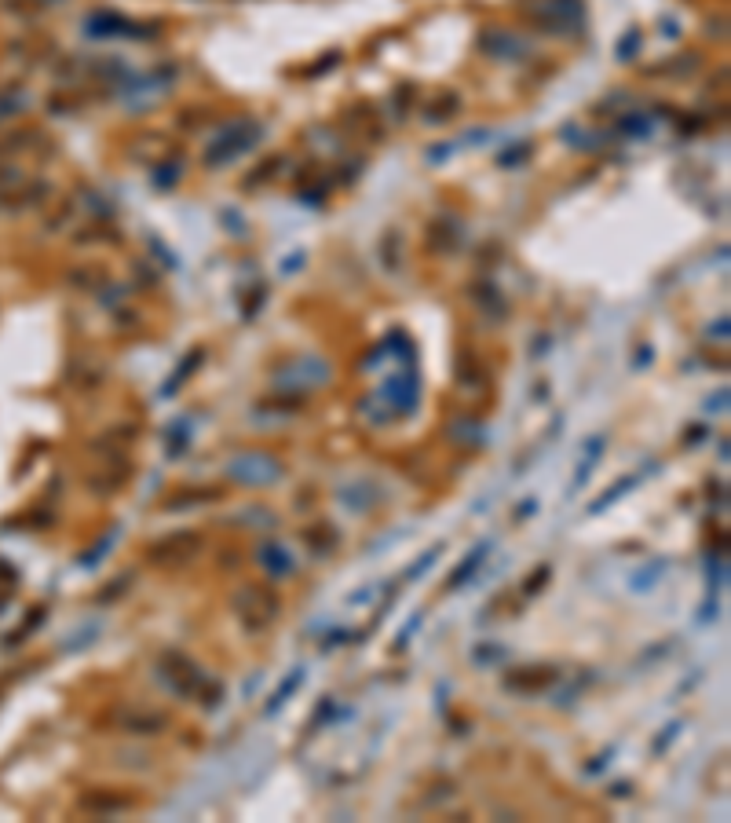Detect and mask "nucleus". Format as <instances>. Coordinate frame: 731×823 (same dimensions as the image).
<instances>
[{"label":"nucleus","instance_id":"nucleus-1","mask_svg":"<svg viewBox=\"0 0 731 823\" xmlns=\"http://www.w3.org/2000/svg\"><path fill=\"white\" fill-rule=\"evenodd\" d=\"M158 677L165 681V685H169V692L180 695V699H198V695L205 692V685H209V674H205L202 666L194 663L191 655H183L180 648H169V652H161Z\"/></svg>","mask_w":731,"mask_h":823},{"label":"nucleus","instance_id":"nucleus-2","mask_svg":"<svg viewBox=\"0 0 731 823\" xmlns=\"http://www.w3.org/2000/svg\"><path fill=\"white\" fill-rule=\"evenodd\" d=\"M329 385V363L318 355H297L275 370V388L286 396H308L315 388Z\"/></svg>","mask_w":731,"mask_h":823},{"label":"nucleus","instance_id":"nucleus-3","mask_svg":"<svg viewBox=\"0 0 731 823\" xmlns=\"http://www.w3.org/2000/svg\"><path fill=\"white\" fill-rule=\"evenodd\" d=\"M231 604H234V615L253 633L267 630V626L278 619V611H282V600H278V593L271 586H242L234 593Z\"/></svg>","mask_w":731,"mask_h":823},{"label":"nucleus","instance_id":"nucleus-4","mask_svg":"<svg viewBox=\"0 0 731 823\" xmlns=\"http://www.w3.org/2000/svg\"><path fill=\"white\" fill-rule=\"evenodd\" d=\"M260 136H264V125H256V121H249V118L223 125L220 136L212 139V147L205 150V165H209V169L227 165V161H234L238 154H245V150L253 147Z\"/></svg>","mask_w":731,"mask_h":823},{"label":"nucleus","instance_id":"nucleus-5","mask_svg":"<svg viewBox=\"0 0 731 823\" xmlns=\"http://www.w3.org/2000/svg\"><path fill=\"white\" fill-rule=\"evenodd\" d=\"M227 480L245 483V487H271L282 480V461L264 454V450H249L227 465Z\"/></svg>","mask_w":731,"mask_h":823},{"label":"nucleus","instance_id":"nucleus-6","mask_svg":"<svg viewBox=\"0 0 731 823\" xmlns=\"http://www.w3.org/2000/svg\"><path fill=\"white\" fill-rule=\"evenodd\" d=\"M202 535L198 531H176V535H165L161 542H154V546L147 549L150 564H187V560H194V556L202 553Z\"/></svg>","mask_w":731,"mask_h":823},{"label":"nucleus","instance_id":"nucleus-7","mask_svg":"<svg viewBox=\"0 0 731 823\" xmlns=\"http://www.w3.org/2000/svg\"><path fill=\"white\" fill-rule=\"evenodd\" d=\"M479 48H483L490 59H498V63H516L520 55L530 52L523 37H516L512 30H498V26L483 30V37H479Z\"/></svg>","mask_w":731,"mask_h":823},{"label":"nucleus","instance_id":"nucleus-8","mask_svg":"<svg viewBox=\"0 0 731 823\" xmlns=\"http://www.w3.org/2000/svg\"><path fill=\"white\" fill-rule=\"evenodd\" d=\"M384 399H388L399 414H414L417 399H421V381H417L414 370L388 377V385H384Z\"/></svg>","mask_w":731,"mask_h":823},{"label":"nucleus","instance_id":"nucleus-9","mask_svg":"<svg viewBox=\"0 0 731 823\" xmlns=\"http://www.w3.org/2000/svg\"><path fill=\"white\" fill-rule=\"evenodd\" d=\"M556 681H560V674H556L552 666H523V670H512V674L505 677V688L520 695H534L541 692V688L556 685Z\"/></svg>","mask_w":731,"mask_h":823},{"label":"nucleus","instance_id":"nucleus-10","mask_svg":"<svg viewBox=\"0 0 731 823\" xmlns=\"http://www.w3.org/2000/svg\"><path fill=\"white\" fill-rule=\"evenodd\" d=\"M77 805H81V813H92V816H121L136 805V798L117 794V791H85Z\"/></svg>","mask_w":731,"mask_h":823},{"label":"nucleus","instance_id":"nucleus-11","mask_svg":"<svg viewBox=\"0 0 731 823\" xmlns=\"http://www.w3.org/2000/svg\"><path fill=\"white\" fill-rule=\"evenodd\" d=\"M256 564L264 567L271 578H289L293 575V556L286 553V546H278V542H260V549H256Z\"/></svg>","mask_w":731,"mask_h":823},{"label":"nucleus","instance_id":"nucleus-12","mask_svg":"<svg viewBox=\"0 0 731 823\" xmlns=\"http://www.w3.org/2000/svg\"><path fill=\"white\" fill-rule=\"evenodd\" d=\"M121 728H125L128 736H158V732L169 728V714H158V710H132V714H125Z\"/></svg>","mask_w":731,"mask_h":823},{"label":"nucleus","instance_id":"nucleus-13","mask_svg":"<svg viewBox=\"0 0 731 823\" xmlns=\"http://www.w3.org/2000/svg\"><path fill=\"white\" fill-rule=\"evenodd\" d=\"M487 553H490V542H479L472 553L461 560V567H457L454 575L446 578V589H465V582H472L476 578V571L483 567V560H487Z\"/></svg>","mask_w":731,"mask_h":823},{"label":"nucleus","instance_id":"nucleus-14","mask_svg":"<svg viewBox=\"0 0 731 823\" xmlns=\"http://www.w3.org/2000/svg\"><path fill=\"white\" fill-rule=\"evenodd\" d=\"M88 33H92V37H117V33H128V37H132L136 26L128 19H121V15H114V11H106V15H92V19H88Z\"/></svg>","mask_w":731,"mask_h":823},{"label":"nucleus","instance_id":"nucleus-15","mask_svg":"<svg viewBox=\"0 0 731 823\" xmlns=\"http://www.w3.org/2000/svg\"><path fill=\"white\" fill-rule=\"evenodd\" d=\"M461 227L450 220V216H443V220H435L432 224V235H428V246L435 249V253H450V249L461 246V235H457Z\"/></svg>","mask_w":731,"mask_h":823},{"label":"nucleus","instance_id":"nucleus-16","mask_svg":"<svg viewBox=\"0 0 731 823\" xmlns=\"http://www.w3.org/2000/svg\"><path fill=\"white\" fill-rule=\"evenodd\" d=\"M457 107H461V99H457L454 92H446V96H439L435 103H428V107H424V118L432 121V125H439V121H450V118H454Z\"/></svg>","mask_w":731,"mask_h":823},{"label":"nucleus","instance_id":"nucleus-17","mask_svg":"<svg viewBox=\"0 0 731 823\" xmlns=\"http://www.w3.org/2000/svg\"><path fill=\"white\" fill-rule=\"evenodd\" d=\"M304 542H308L311 549H315L318 556H326L329 549L337 546V531L329 524H315V527H308V535H304Z\"/></svg>","mask_w":731,"mask_h":823},{"label":"nucleus","instance_id":"nucleus-18","mask_svg":"<svg viewBox=\"0 0 731 823\" xmlns=\"http://www.w3.org/2000/svg\"><path fill=\"white\" fill-rule=\"evenodd\" d=\"M300 681H304V670H300V666H297V670H289V677L282 681V685H278V692L271 695V703H267V714H278V710L286 706L289 695H293V692L300 688Z\"/></svg>","mask_w":731,"mask_h":823},{"label":"nucleus","instance_id":"nucleus-19","mask_svg":"<svg viewBox=\"0 0 731 823\" xmlns=\"http://www.w3.org/2000/svg\"><path fill=\"white\" fill-rule=\"evenodd\" d=\"M198 363H202V352H194V355H187V359H183L180 366H176V374L169 377V385L161 388V399H169V396H176V392H180V385H183V377L187 374H194V370H198Z\"/></svg>","mask_w":731,"mask_h":823},{"label":"nucleus","instance_id":"nucleus-20","mask_svg":"<svg viewBox=\"0 0 731 823\" xmlns=\"http://www.w3.org/2000/svg\"><path fill=\"white\" fill-rule=\"evenodd\" d=\"M476 300H479V308H490V315H494V319H501V315L509 311L505 297H501L494 286H476Z\"/></svg>","mask_w":731,"mask_h":823},{"label":"nucleus","instance_id":"nucleus-21","mask_svg":"<svg viewBox=\"0 0 731 823\" xmlns=\"http://www.w3.org/2000/svg\"><path fill=\"white\" fill-rule=\"evenodd\" d=\"M636 483H640V476H622V480H618L615 487H611V491H607L604 498H600V502H593V505H589V513H600V509H607V505H615L618 498H622V494H626V491H633Z\"/></svg>","mask_w":731,"mask_h":823},{"label":"nucleus","instance_id":"nucleus-22","mask_svg":"<svg viewBox=\"0 0 731 823\" xmlns=\"http://www.w3.org/2000/svg\"><path fill=\"white\" fill-rule=\"evenodd\" d=\"M662 571H666V560H651V564L640 567V571H636V575L629 578V582H633L636 593H647V589H651V582H655V578L662 575Z\"/></svg>","mask_w":731,"mask_h":823},{"label":"nucleus","instance_id":"nucleus-23","mask_svg":"<svg viewBox=\"0 0 731 823\" xmlns=\"http://www.w3.org/2000/svg\"><path fill=\"white\" fill-rule=\"evenodd\" d=\"M479 666H494V663H501L505 659V648L501 644H490V648H476V655H472Z\"/></svg>","mask_w":731,"mask_h":823},{"label":"nucleus","instance_id":"nucleus-24","mask_svg":"<svg viewBox=\"0 0 731 823\" xmlns=\"http://www.w3.org/2000/svg\"><path fill=\"white\" fill-rule=\"evenodd\" d=\"M647 125L644 114H622V132H629V136H647Z\"/></svg>","mask_w":731,"mask_h":823},{"label":"nucleus","instance_id":"nucleus-25","mask_svg":"<svg viewBox=\"0 0 731 823\" xmlns=\"http://www.w3.org/2000/svg\"><path fill=\"white\" fill-rule=\"evenodd\" d=\"M198 699H202L205 710H216V706L223 703V685H220V681H209V685H205V692L198 695Z\"/></svg>","mask_w":731,"mask_h":823},{"label":"nucleus","instance_id":"nucleus-26","mask_svg":"<svg viewBox=\"0 0 731 823\" xmlns=\"http://www.w3.org/2000/svg\"><path fill=\"white\" fill-rule=\"evenodd\" d=\"M640 52V33H626V37H622V41H618V59H622V63H629V55H636Z\"/></svg>","mask_w":731,"mask_h":823},{"label":"nucleus","instance_id":"nucleus-27","mask_svg":"<svg viewBox=\"0 0 731 823\" xmlns=\"http://www.w3.org/2000/svg\"><path fill=\"white\" fill-rule=\"evenodd\" d=\"M439 553H443V546H432V549H428V553H424L421 560H417V564L410 567V571H406V578H417V575H424V571H428V567L435 564V556H439Z\"/></svg>","mask_w":731,"mask_h":823},{"label":"nucleus","instance_id":"nucleus-28","mask_svg":"<svg viewBox=\"0 0 731 823\" xmlns=\"http://www.w3.org/2000/svg\"><path fill=\"white\" fill-rule=\"evenodd\" d=\"M176 180H180V161H169L165 169L158 165V176H154V183H158V187H172Z\"/></svg>","mask_w":731,"mask_h":823},{"label":"nucleus","instance_id":"nucleus-29","mask_svg":"<svg viewBox=\"0 0 731 823\" xmlns=\"http://www.w3.org/2000/svg\"><path fill=\"white\" fill-rule=\"evenodd\" d=\"M545 582H549V564L538 567V571H534V575H530L527 582H523V593H527V597H534V593H538V589L545 586Z\"/></svg>","mask_w":731,"mask_h":823},{"label":"nucleus","instance_id":"nucleus-30","mask_svg":"<svg viewBox=\"0 0 731 823\" xmlns=\"http://www.w3.org/2000/svg\"><path fill=\"white\" fill-rule=\"evenodd\" d=\"M128 582H132V575H121V578H114V582H110V589H106V593H99V600H103V604H110V600H117V597H121V593H125V589H128Z\"/></svg>","mask_w":731,"mask_h":823},{"label":"nucleus","instance_id":"nucleus-31","mask_svg":"<svg viewBox=\"0 0 731 823\" xmlns=\"http://www.w3.org/2000/svg\"><path fill=\"white\" fill-rule=\"evenodd\" d=\"M677 736H680V721H669V725L662 728V739H655V754H662Z\"/></svg>","mask_w":731,"mask_h":823},{"label":"nucleus","instance_id":"nucleus-32","mask_svg":"<svg viewBox=\"0 0 731 823\" xmlns=\"http://www.w3.org/2000/svg\"><path fill=\"white\" fill-rule=\"evenodd\" d=\"M183 428H187V425H176V428H172V443H169L172 454H183V450L191 447V439H187V432H183Z\"/></svg>","mask_w":731,"mask_h":823},{"label":"nucleus","instance_id":"nucleus-33","mask_svg":"<svg viewBox=\"0 0 731 823\" xmlns=\"http://www.w3.org/2000/svg\"><path fill=\"white\" fill-rule=\"evenodd\" d=\"M549 344H552L549 337H538V341H534V355H549V352H545V348H549Z\"/></svg>","mask_w":731,"mask_h":823},{"label":"nucleus","instance_id":"nucleus-34","mask_svg":"<svg viewBox=\"0 0 731 823\" xmlns=\"http://www.w3.org/2000/svg\"><path fill=\"white\" fill-rule=\"evenodd\" d=\"M615 794H618V798H626V794H633V787H629V783H618Z\"/></svg>","mask_w":731,"mask_h":823}]
</instances>
